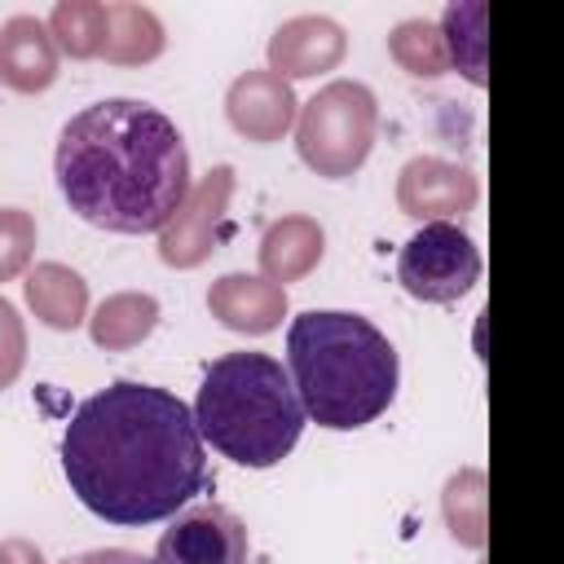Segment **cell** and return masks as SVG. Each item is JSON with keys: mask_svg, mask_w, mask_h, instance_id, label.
<instances>
[{"mask_svg": "<svg viewBox=\"0 0 564 564\" xmlns=\"http://www.w3.org/2000/svg\"><path fill=\"white\" fill-rule=\"evenodd\" d=\"M26 304L48 330H75L88 317V282L62 264V260H40L26 269Z\"/></svg>", "mask_w": 564, "mask_h": 564, "instance_id": "obj_15", "label": "cell"}, {"mask_svg": "<svg viewBox=\"0 0 564 564\" xmlns=\"http://www.w3.org/2000/svg\"><path fill=\"white\" fill-rule=\"evenodd\" d=\"M229 198H234V167L216 163L207 176L189 185L176 216L159 229V260L167 269H198L203 260H212L229 225Z\"/></svg>", "mask_w": 564, "mask_h": 564, "instance_id": "obj_7", "label": "cell"}, {"mask_svg": "<svg viewBox=\"0 0 564 564\" xmlns=\"http://www.w3.org/2000/svg\"><path fill=\"white\" fill-rule=\"evenodd\" d=\"M308 414L295 397L291 375L269 352H225L207 366L203 388L194 397V427L212 449H220L238 467H273L282 463Z\"/></svg>", "mask_w": 564, "mask_h": 564, "instance_id": "obj_4", "label": "cell"}, {"mask_svg": "<svg viewBox=\"0 0 564 564\" xmlns=\"http://www.w3.org/2000/svg\"><path fill=\"white\" fill-rule=\"evenodd\" d=\"M159 326V300L150 291H119L106 295L93 317H88V335L97 348L106 352H128L141 339H150V330Z\"/></svg>", "mask_w": 564, "mask_h": 564, "instance_id": "obj_17", "label": "cell"}, {"mask_svg": "<svg viewBox=\"0 0 564 564\" xmlns=\"http://www.w3.org/2000/svg\"><path fill=\"white\" fill-rule=\"evenodd\" d=\"M397 282L423 304H454L480 282V251L458 225L432 220L401 247Z\"/></svg>", "mask_w": 564, "mask_h": 564, "instance_id": "obj_6", "label": "cell"}, {"mask_svg": "<svg viewBox=\"0 0 564 564\" xmlns=\"http://www.w3.org/2000/svg\"><path fill=\"white\" fill-rule=\"evenodd\" d=\"M388 53L392 62L414 75V79H436L449 70V53H445V40H441V26L427 22V18H405L388 31Z\"/></svg>", "mask_w": 564, "mask_h": 564, "instance_id": "obj_20", "label": "cell"}, {"mask_svg": "<svg viewBox=\"0 0 564 564\" xmlns=\"http://www.w3.org/2000/svg\"><path fill=\"white\" fill-rule=\"evenodd\" d=\"M379 101L361 79H330L295 115V150L326 181L352 176L375 145Z\"/></svg>", "mask_w": 564, "mask_h": 564, "instance_id": "obj_5", "label": "cell"}, {"mask_svg": "<svg viewBox=\"0 0 564 564\" xmlns=\"http://www.w3.org/2000/svg\"><path fill=\"white\" fill-rule=\"evenodd\" d=\"M247 524L220 507H181L154 546V564H247Z\"/></svg>", "mask_w": 564, "mask_h": 564, "instance_id": "obj_8", "label": "cell"}, {"mask_svg": "<svg viewBox=\"0 0 564 564\" xmlns=\"http://www.w3.org/2000/svg\"><path fill=\"white\" fill-rule=\"evenodd\" d=\"M167 35L154 9L132 4V0H110L106 4V44L101 57L110 66H145L163 53Z\"/></svg>", "mask_w": 564, "mask_h": 564, "instance_id": "obj_16", "label": "cell"}, {"mask_svg": "<svg viewBox=\"0 0 564 564\" xmlns=\"http://www.w3.org/2000/svg\"><path fill=\"white\" fill-rule=\"evenodd\" d=\"M485 18H489L485 0H463V4H449L445 18L436 22L445 53H449V66H458L463 79L476 88H485V79H489L485 75L489 70L485 66Z\"/></svg>", "mask_w": 564, "mask_h": 564, "instance_id": "obj_18", "label": "cell"}, {"mask_svg": "<svg viewBox=\"0 0 564 564\" xmlns=\"http://www.w3.org/2000/svg\"><path fill=\"white\" fill-rule=\"evenodd\" d=\"M291 383L304 414L326 432H352L375 423L401 379L397 348L388 335L344 308H308L286 330Z\"/></svg>", "mask_w": 564, "mask_h": 564, "instance_id": "obj_3", "label": "cell"}, {"mask_svg": "<svg viewBox=\"0 0 564 564\" xmlns=\"http://www.w3.org/2000/svg\"><path fill=\"white\" fill-rule=\"evenodd\" d=\"M62 564H154L141 551H123V546H106V551H84V555H66Z\"/></svg>", "mask_w": 564, "mask_h": 564, "instance_id": "obj_24", "label": "cell"}, {"mask_svg": "<svg viewBox=\"0 0 564 564\" xmlns=\"http://www.w3.org/2000/svg\"><path fill=\"white\" fill-rule=\"evenodd\" d=\"M48 35L57 44V53L88 62L101 57L106 44V4L101 0H57L48 13Z\"/></svg>", "mask_w": 564, "mask_h": 564, "instance_id": "obj_19", "label": "cell"}, {"mask_svg": "<svg viewBox=\"0 0 564 564\" xmlns=\"http://www.w3.org/2000/svg\"><path fill=\"white\" fill-rule=\"evenodd\" d=\"M31 256H35V216L22 207H0V282L26 273Z\"/></svg>", "mask_w": 564, "mask_h": 564, "instance_id": "obj_22", "label": "cell"}, {"mask_svg": "<svg viewBox=\"0 0 564 564\" xmlns=\"http://www.w3.org/2000/svg\"><path fill=\"white\" fill-rule=\"evenodd\" d=\"M0 564H44V555H40L35 542L9 538V542H0Z\"/></svg>", "mask_w": 564, "mask_h": 564, "instance_id": "obj_25", "label": "cell"}, {"mask_svg": "<svg viewBox=\"0 0 564 564\" xmlns=\"http://www.w3.org/2000/svg\"><path fill=\"white\" fill-rule=\"evenodd\" d=\"M22 366H26V326L18 308L0 295V392L22 375Z\"/></svg>", "mask_w": 564, "mask_h": 564, "instance_id": "obj_23", "label": "cell"}, {"mask_svg": "<svg viewBox=\"0 0 564 564\" xmlns=\"http://www.w3.org/2000/svg\"><path fill=\"white\" fill-rule=\"evenodd\" d=\"M53 172L70 212L106 234H159L189 194L185 137L137 97H106L70 115Z\"/></svg>", "mask_w": 564, "mask_h": 564, "instance_id": "obj_2", "label": "cell"}, {"mask_svg": "<svg viewBox=\"0 0 564 564\" xmlns=\"http://www.w3.org/2000/svg\"><path fill=\"white\" fill-rule=\"evenodd\" d=\"M441 511H445V524H449L454 542L480 551L485 546V471L463 467L458 476H449L445 494H441Z\"/></svg>", "mask_w": 564, "mask_h": 564, "instance_id": "obj_21", "label": "cell"}, {"mask_svg": "<svg viewBox=\"0 0 564 564\" xmlns=\"http://www.w3.org/2000/svg\"><path fill=\"white\" fill-rule=\"evenodd\" d=\"M348 53V31L326 13H300L286 18L269 35V70L278 79H313L322 70H335Z\"/></svg>", "mask_w": 564, "mask_h": 564, "instance_id": "obj_11", "label": "cell"}, {"mask_svg": "<svg viewBox=\"0 0 564 564\" xmlns=\"http://www.w3.org/2000/svg\"><path fill=\"white\" fill-rule=\"evenodd\" d=\"M476 198H480V181L467 167L436 159V154L410 159L397 176V207H401V216H410L419 225L467 216L476 207Z\"/></svg>", "mask_w": 564, "mask_h": 564, "instance_id": "obj_9", "label": "cell"}, {"mask_svg": "<svg viewBox=\"0 0 564 564\" xmlns=\"http://www.w3.org/2000/svg\"><path fill=\"white\" fill-rule=\"evenodd\" d=\"M256 256H260V278H269L278 286L300 282V278H308L322 264L326 229L313 216H282V220H273L264 229Z\"/></svg>", "mask_w": 564, "mask_h": 564, "instance_id": "obj_14", "label": "cell"}, {"mask_svg": "<svg viewBox=\"0 0 564 564\" xmlns=\"http://www.w3.org/2000/svg\"><path fill=\"white\" fill-rule=\"evenodd\" d=\"M207 308L225 330L269 335L286 317V286L256 273H225L207 286Z\"/></svg>", "mask_w": 564, "mask_h": 564, "instance_id": "obj_12", "label": "cell"}, {"mask_svg": "<svg viewBox=\"0 0 564 564\" xmlns=\"http://www.w3.org/2000/svg\"><path fill=\"white\" fill-rule=\"evenodd\" d=\"M62 471L97 520L141 529L172 520L207 485V454L176 392L115 379L70 414Z\"/></svg>", "mask_w": 564, "mask_h": 564, "instance_id": "obj_1", "label": "cell"}, {"mask_svg": "<svg viewBox=\"0 0 564 564\" xmlns=\"http://www.w3.org/2000/svg\"><path fill=\"white\" fill-rule=\"evenodd\" d=\"M57 79V44L48 35V22L35 13H13L0 26V84L13 93H44Z\"/></svg>", "mask_w": 564, "mask_h": 564, "instance_id": "obj_13", "label": "cell"}, {"mask_svg": "<svg viewBox=\"0 0 564 564\" xmlns=\"http://www.w3.org/2000/svg\"><path fill=\"white\" fill-rule=\"evenodd\" d=\"M300 101L286 79H278L269 66L264 70H242L229 93H225V119L238 137L256 145H273L295 128Z\"/></svg>", "mask_w": 564, "mask_h": 564, "instance_id": "obj_10", "label": "cell"}]
</instances>
